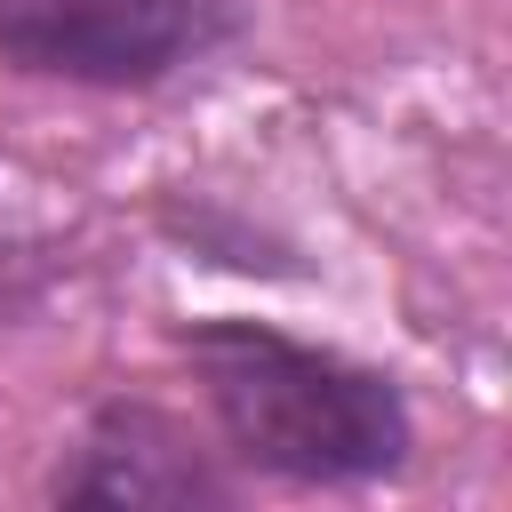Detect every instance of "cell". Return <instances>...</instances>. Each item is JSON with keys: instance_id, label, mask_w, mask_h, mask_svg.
I'll list each match as a JSON object with an SVG mask.
<instances>
[{"instance_id": "5", "label": "cell", "mask_w": 512, "mask_h": 512, "mask_svg": "<svg viewBox=\"0 0 512 512\" xmlns=\"http://www.w3.org/2000/svg\"><path fill=\"white\" fill-rule=\"evenodd\" d=\"M64 264L48 240H24V232H0V328H32L56 296Z\"/></svg>"}, {"instance_id": "4", "label": "cell", "mask_w": 512, "mask_h": 512, "mask_svg": "<svg viewBox=\"0 0 512 512\" xmlns=\"http://www.w3.org/2000/svg\"><path fill=\"white\" fill-rule=\"evenodd\" d=\"M192 256H208V264H232V272H280V280H296L304 264H288L296 248H280V240H264V224L256 216H232L224 200H192V208H168L160 216Z\"/></svg>"}, {"instance_id": "3", "label": "cell", "mask_w": 512, "mask_h": 512, "mask_svg": "<svg viewBox=\"0 0 512 512\" xmlns=\"http://www.w3.org/2000/svg\"><path fill=\"white\" fill-rule=\"evenodd\" d=\"M240 472L232 456L208 440V424H192L184 408L152 400V392H104L80 432L56 448L40 504L64 512H224L240 504Z\"/></svg>"}, {"instance_id": "2", "label": "cell", "mask_w": 512, "mask_h": 512, "mask_svg": "<svg viewBox=\"0 0 512 512\" xmlns=\"http://www.w3.org/2000/svg\"><path fill=\"white\" fill-rule=\"evenodd\" d=\"M256 24V0H0V72L80 96H152Z\"/></svg>"}, {"instance_id": "1", "label": "cell", "mask_w": 512, "mask_h": 512, "mask_svg": "<svg viewBox=\"0 0 512 512\" xmlns=\"http://www.w3.org/2000/svg\"><path fill=\"white\" fill-rule=\"evenodd\" d=\"M192 368L200 424L240 480L280 488H384L416 464V400L392 368L296 336L280 320L208 312L168 328Z\"/></svg>"}]
</instances>
